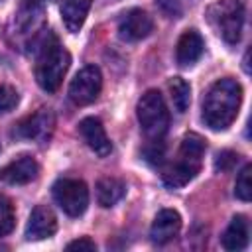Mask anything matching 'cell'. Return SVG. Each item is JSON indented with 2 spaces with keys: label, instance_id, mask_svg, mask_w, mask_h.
Segmentation results:
<instances>
[{
  "label": "cell",
  "instance_id": "6da1fadb",
  "mask_svg": "<svg viewBox=\"0 0 252 252\" xmlns=\"http://www.w3.org/2000/svg\"><path fill=\"white\" fill-rule=\"evenodd\" d=\"M242 102V87L236 79H219L213 83L203 100V122L215 130H226L238 116V108Z\"/></svg>",
  "mask_w": 252,
  "mask_h": 252
},
{
  "label": "cell",
  "instance_id": "7a4b0ae2",
  "mask_svg": "<svg viewBox=\"0 0 252 252\" xmlns=\"http://www.w3.org/2000/svg\"><path fill=\"white\" fill-rule=\"evenodd\" d=\"M205 140L199 134H187L181 140L179 152H177V159L165 167V171L161 173L163 183L169 189H179L183 185H187L201 169V161L205 156Z\"/></svg>",
  "mask_w": 252,
  "mask_h": 252
},
{
  "label": "cell",
  "instance_id": "3957f363",
  "mask_svg": "<svg viewBox=\"0 0 252 252\" xmlns=\"http://www.w3.org/2000/svg\"><path fill=\"white\" fill-rule=\"evenodd\" d=\"M69 65H71V55L65 47H61L55 39H53V43H45L39 51L37 65H35L37 85L47 93L57 91Z\"/></svg>",
  "mask_w": 252,
  "mask_h": 252
},
{
  "label": "cell",
  "instance_id": "277c9868",
  "mask_svg": "<svg viewBox=\"0 0 252 252\" xmlns=\"http://www.w3.org/2000/svg\"><path fill=\"white\" fill-rule=\"evenodd\" d=\"M136 114L142 132L150 140H161V136L167 132L169 126V110L161 93L156 89L146 91L138 100Z\"/></svg>",
  "mask_w": 252,
  "mask_h": 252
},
{
  "label": "cell",
  "instance_id": "5b68a950",
  "mask_svg": "<svg viewBox=\"0 0 252 252\" xmlns=\"http://www.w3.org/2000/svg\"><path fill=\"white\" fill-rule=\"evenodd\" d=\"M207 20L226 43L234 45L240 41L244 26V8L238 0H217L209 6Z\"/></svg>",
  "mask_w": 252,
  "mask_h": 252
},
{
  "label": "cell",
  "instance_id": "8992f818",
  "mask_svg": "<svg viewBox=\"0 0 252 252\" xmlns=\"http://www.w3.org/2000/svg\"><path fill=\"white\" fill-rule=\"evenodd\" d=\"M53 199L69 217H81L89 207V189L81 179L63 177L53 185Z\"/></svg>",
  "mask_w": 252,
  "mask_h": 252
},
{
  "label": "cell",
  "instance_id": "52a82bcc",
  "mask_svg": "<svg viewBox=\"0 0 252 252\" xmlns=\"http://www.w3.org/2000/svg\"><path fill=\"white\" fill-rule=\"evenodd\" d=\"M100 89H102L100 69L94 65H87L73 77L69 85V98L77 106H85L96 100V96L100 94Z\"/></svg>",
  "mask_w": 252,
  "mask_h": 252
},
{
  "label": "cell",
  "instance_id": "ba28073f",
  "mask_svg": "<svg viewBox=\"0 0 252 252\" xmlns=\"http://www.w3.org/2000/svg\"><path fill=\"white\" fill-rule=\"evenodd\" d=\"M154 30V22L150 18L148 12L140 10V8H132L128 10L120 22H118V33L124 41H138L150 35V32Z\"/></svg>",
  "mask_w": 252,
  "mask_h": 252
},
{
  "label": "cell",
  "instance_id": "9c48e42d",
  "mask_svg": "<svg viewBox=\"0 0 252 252\" xmlns=\"http://www.w3.org/2000/svg\"><path fill=\"white\" fill-rule=\"evenodd\" d=\"M53 124H55L53 112L47 108H39L37 112H33L32 116L24 118L18 124L16 136L26 138V140H45V138H49Z\"/></svg>",
  "mask_w": 252,
  "mask_h": 252
},
{
  "label": "cell",
  "instance_id": "30bf717a",
  "mask_svg": "<svg viewBox=\"0 0 252 252\" xmlns=\"http://www.w3.org/2000/svg\"><path fill=\"white\" fill-rule=\"evenodd\" d=\"M57 230V217L47 205H37L26 224V238L28 240H43L53 236Z\"/></svg>",
  "mask_w": 252,
  "mask_h": 252
},
{
  "label": "cell",
  "instance_id": "8fae6325",
  "mask_svg": "<svg viewBox=\"0 0 252 252\" xmlns=\"http://www.w3.org/2000/svg\"><path fill=\"white\" fill-rule=\"evenodd\" d=\"M79 132H81L85 144H87L96 156L104 158V156H108V154L112 152V144H110V140H108V136H106V132H104V126H102V122H100L98 118H94V116L83 118V120L79 122Z\"/></svg>",
  "mask_w": 252,
  "mask_h": 252
},
{
  "label": "cell",
  "instance_id": "7c38bea8",
  "mask_svg": "<svg viewBox=\"0 0 252 252\" xmlns=\"http://www.w3.org/2000/svg\"><path fill=\"white\" fill-rule=\"evenodd\" d=\"M39 165L30 156H20L0 169V181L8 185H26L37 177Z\"/></svg>",
  "mask_w": 252,
  "mask_h": 252
},
{
  "label": "cell",
  "instance_id": "4fadbf2b",
  "mask_svg": "<svg viewBox=\"0 0 252 252\" xmlns=\"http://www.w3.org/2000/svg\"><path fill=\"white\" fill-rule=\"evenodd\" d=\"M179 228H181V217L175 209H161L154 222H152V228H150V236L154 242L158 244H165L169 240H173L177 234H179Z\"/></svg>",
  "mask_w": 252,
  "mask_h": 252
},
{
  "label": "cell",
  "instance_id": "5bb4252c",
  "mask_svg": "<svg viewBox=\"0 0 252 252\" xmlns=\"http://www.w3.org/2000/svg\"><path fill=\"white\" fill-rule=\"evenodd\" d=\"M203 47H205V43H203V37L199 35V32H195V30L183 32L179 41H177V47H175L177 63L181 67L193 65L203 55Z\"/></svg>",
  "mask_w": 252,
  "mask_h": 252
},
{
  "label": "cell",
  "instance_id": "9a60e30c",
  "mask_svg": "<svg viewBox=\"0 0 252 252\" xmlns=\"http://www.w3.org/2000/svg\"><path fill=\"white\" fill-rule=\"evenodd\" d=\"M91 4H93V0H65L63 2L61 18H63L65 28L71 33H77L83 28V24L87 20V14L91 10Z\"/></svg>",
  "mask_w": 252,
  "mask_h": 252
},
{
  "label": "cell",
  "instance_id": "2e32d148",
  "mask_svg": "<svg viewBox=\"0 0 252 252\" xmlns=\"http://www.w3.org/2000/svg\"><path fill=\"white\" fill-rule=\"evenodd\" d=\"M248 244V220L242 215L232 217L230 224L222 234V246L226 250H242Z\"/></svg>",
  "mask_w": 252,
  "mask_h": 252
},
{
  "label": "cell",
  "instance_id": "e0dca14e",
  "mask_svg": "<svg viewBox=\"0 0 252 252\" xmlns=\"http://www.w3.org/2000/svg\"><path fill=\"white\" fill-rule=\"evenodd\" d=\"M126 193V185L116 177H102L96 183V201L100 207L116 205Z\"/></svg>",
  "mask_w": 252,
  "mask_h": 252
},
{
  "label": "cell",
  "instance_id": "ac0fdd59",
  "mask_svg": "<svg viewBox=\"0 0 252 252\" xmlns=\"http://www.w3.org/2000/svg\"><path fill=\"white\" fill-rule=\"evenodd\" d=\"M169 93H171V100H173V106L179 114H183L187 108H189V102H191V87L185 79L181 77H173L169 81Z\"/></svg>",
  "mask_w": 252,
  "mask_h": 252
},
{
  "label": "cell",
  "instance_id": "d6986e66",
  "mask_svg": "<svg viewBox=\"0 0 252 252\" xmlns=\"http://www.w3.org/2000/svg\"><path fill=\"white\" fill-rule=\"evenodd\" d=\"M16 222V215H14V207L10 203L8 197L0 195V236H6L12 232Z\"/></svg>",
  "mask_w": 252,
  "mask_h": 252
},
{
  "label": "cell",
  "instance_id": "ffe728a7",
  "mask_svg": "<svg viewBox=\"0 0 252 252\" xmlns=\"http://www.w3.org/2000/svg\"><path fill=\"white\" fill-rule=\"evenodd\" d=\"M250 173H252V165H244L242 171L236 177V185H234V195L240 201H250L252 197V181H250Z\"/></svg>",
  "mask_w": 252,
  "mask_h": 252
},
{
  "label": "cell",
  "instance_id": "44dd1931",
  "mask_svg": "<svg viewBox=\"0 0 252 252\" xmlns=\"http://www.w3.org/2000/svg\"><path fill=\"white\" fill-rule=\"evenodd\" d=\"M20 102V94L14 87L10 85H2L0 87V114H6L10 110H14Z\"/></svg>",
  "mask_w": 252,
  "mask_h": 252
},
{
  "label": "cell",
  "instance_id": "7402d4cb",
  "mask_svg": "<svg viewBox=\"0 0 252 252\" xmlns=\"http://www.w3.org/2000/svg\"><path fill=\"white\" fill-rule=\"evenodd\" d=\"M144 156L150 163L159 165L163 161V142L161 140H152V144L144 150Z\"/></svg>",
  "mask_w": 252,
  "mask_h": 252
},
{
  "label": "cell",
  "instance_id": "603a6c76",
  "mask_svg": "<svg viewBox=\"0 0 252 252\" xmlns=\"http://www.w3.org/2000/svg\"><path fill=\"white\" fill-rule=\"evenodd\" d=\"M238 161V156L234 152H220L215 159V169L217 171H228L232 169V165Z\"/></svg>",
  "mask_w": 252,
  "mask_h": 252
},
{
  "label": "cell",
  "instance_id": "cb8c5ba5",
  "mask_svg": "<svg viewBox=\"0 0 252 252\" xmlns=\"http://www.w3.org/2000/svg\"><path fill=\"white\" fill-rule=\"evenodd\" d=\"M67 250H96V244L91 240V238H87V236H83V238H77V240H73V242H69L67 244Z\"/></svg>",
  "mask_w": 252,
  "mask_h": 252
},
{
  "label": "cell",
  "instance_id": "d4e9b609",
  "mask_svg": "<svg viewBox=\"0 0 252 252\" xmlns=\"http://www.w3.org/2000/svg\"><path fill=\"white\" fill-rule=\"evenodd\" d=\"M163 6H167V4H171V10H173V2H177V0H159Z\"/></svg>",
  "mask_w": 252,
  "mask_h": 252
}]
</instances>
